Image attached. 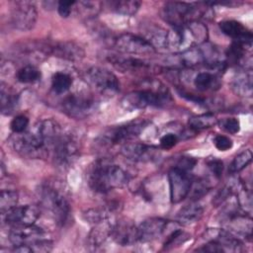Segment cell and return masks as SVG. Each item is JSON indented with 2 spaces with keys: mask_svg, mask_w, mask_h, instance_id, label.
I'll use <instances>...</instances> for the list:
<instances>
[{
  "mask_svg": "<svg viewBox=\"0 0 253 253\" xmlns=\"http://www.w3.org/2000/svg\"><path fill=\"white\" fill-rule=\"evenodd\" d=\"M228 133H237L240 129V123L235 118H227L221 122V126Z\"/></svg>",
  "mask_w": 253,
  "mask_h": 253,
  "instance_id": "40",
  "label": "cell"
},
{
  "mask_svg": "<svg viewBox=\"0 0 253 253\" xmlns=\"http://www.w3.org/2000/svg\"><path fill=\"white\" fill-rule=\"evenodd\" d=\"M87 82L98 92L113 96L120 91V82L117 76L110 70L93 66L86 71Z\"/></svg>",
  "mask_w": 253,
  "mask_h": 253,
  "instance_id": "7",
  "label": "cell"
},
{
  "mask_svg": "<svg viewBox=\"0 0 253 253\" xmlns=\"http://www.w3.org/2000/svg\"><path fill=\"white\" fill-rule=\"evenodd\" d=\"M147 124L148 123L144 120H136L123 126L111 127L101 135V141L103 144L109 145L128 142V140L137 136Z\"/></svg>",
  "mask_w": 253,
  "mask_h": 253,
  "instance_id": "6",
  "label": "cell"
},
{
  "mask_svg": "<svg viewBox=\"0 0 253 253\" xmlns=\"http://www.w3.org/2000/svg\"><path fill=\"white\" fill-rule=\"evenodd\" d=\"M109 61L118 69L123 71H137V70H146L149 68V65L133 57H124L112 55L109 57Z\"/></svg>",
  "mask_w": 253,
  "mask_h": 253,
  "instance_id": "24",
  "label": "cell"
},
{
  "mask_svg": "<svg viewBox=\"0 0 253 253\" xmlns=\"http://www.w3.org/2000/svg\"><path fill=\"white\" fill-rule=\"evenodd\" d=\"M228 227L233 232L250 238L252 236V219L246 213L230 211L226 213Z\"/></svg>",
  "mask_w": 253,
  "mask_h": 253,
  "instance_id": "22",
  "label": "cell"
},
{
  "mask_svg": "<svg viewBox=\"0 0 253 253\" xmlns=\"http://www.w3.org/2000/svg\"><path fill=\"white\" fill-rule=\"evenodd\" d=\"M232 91L242 97H251L252 95V74L250 70L238 72L231 81Z\"/></svg>",
  "mask_w": 253,
  "mask_h": 253,
  "instance_id": "23",
  "label": "cell"
},
{
  "mask_svg": "<svg viewBox=\"0 0 253 253\" xmlns=\"http://www.w3.org/2000/svg\"><path fill=\"white\" fill-rule=\"evenodd\" d=\"M168 225V221L159 218V217H151L142 221L138 228V236L139 241H151L159 238L166 230Z\"/></svg>",
  "mask_w": 253,
  "mask_h": 253,
  "instance_id": "18",
  "label": "cell"
},
{
  "mask_svg": "<svg viewBox=\"0 0 253 253\" xmlns=\"http://www.w3.org/2000/svg\"><path fill=\"white\" fill-rule=\"evenodd\" d=\"M72 85V78L69 74L64 72H56L52 76L51 87L57 94L65 93Z\"/></svg>",
  "mask_w": 253,
  "mask_h": 253,
  "instance_id": "31",
  "label": "cell"
},
{
  "mask_svg": "<svg viewBox=\"0 0 253 253\" xmlns=\"http://www.w3.org/2000/svg\"><path fill=\"white\" fill-rule=\"evenodd\" d=\"M102 5L107 6V8H109L111 11L118 14L132 16L138 11L140 2L135 0H112L104 2Z\"/></svg>",
  "mask_w": 253,
  "mask_h": 253,
  "instance_id": "26",
  "label": "cell"
},
{
  "mask_svg": "<svg viewBox=\"0 0 253 253\" xmlns=\"http://www.w3.org/2000/svg\"><path fill=\"white\" fill-rule=\"evenodd\" d=\"M168 180L170 200L173 204L180 203L189 196L193 182L189 172H185L177 167H174L168 173Z\"/></svg>",
  "mask_w": 253,
  "mask_h": 253,
  "instance_id": "10",
  "label": "cell"
},
{
  "mask_svg": "<svg viewBox=\"0 0 253 253\" xmlns=\"http://www.w3.org/2000/svg\"><path fill=\"white\" fill-rule=\"evenodd\" d=\"M140 90L127 94L123 103L126 108L145 109L147 107H163L171 102L168 89L159 81H150Z\"/></svg>",
  "mask_w": 253,
  "mask_h": 253,
  "instance_id": "2",
  "label": "cell"
},
{
  "mask_svg": "<svg viewBox=\"0 0 253 253\" xmlns=\"http://www.w3.org/2000/svg\"><path fill=\"white\" fill-rule=\"evenodd\" d=\"M115 47L124 53L137 55H152L156 52L155 47L144 38L126 33L116 38Z\"/></svg>",
  "mask_w": 253,
  "mask_h": 253,
  "instance_id": "8",
  "label": "cell"
},
{
  "mask_svg": "<svg viewBox=\"0 0 253 253\" xmlns=\"http://www.w3.org/2000/svg\"><path fill=\"white\" fill-rule=\"evenodd\" d=\"M49 54L70 61H78L84 57L85 52L73 42H57L49 44Z\"/></svg>",
  "mask_w": 253,
  "mask_h": 253,
  "instance_id": "21",
  "label": "cell"
},
{
  "mask_svg": "<svg viewBox=\"0 0 253 253\" xmlns=\"http://www.w3.org/2000/svg\"><path fill=\"white\" fill-rule=\"evenodd\" d=\"M252 161V151L250 149H245L238 153L229 165L230 173H237L244 169Z\"/></svg>",
  "mask_w": 253,
  "mask_h": 253,
  "instance_id": "33",
  "label": "cell"
},
{
  "mask_svg": "<svg viewBox=\"0 0 253 253\" xmlns=\"http://www.w3.org/2000/svg\"><path fill=\"white\" fill-rule=\"evenodd\" d=\"M178 141V137L175 133H166L160 138V146L163 149H171L173 146L176 145Z\"/></svg>",
  "mask_w": 253,
  "mask_h": 253,
  "instance_id": "44",
  "label": "cell"
},
{
  "mask_svg": "<svg viewBox=\"0 0 253 253\" xmlns=\"http://www.w3.org/2000/svg\"><path fill=\"white\" fill-rule=\"evenodd\" d=\"M219 28L224 35L232 38L234 42H241L247 46H251L253 38L252 34L240 22L234 20L222 21L219 23Z\"/></svg>",
  "mask_w": 253,
  "mask_h": 253,
  "instance_id": "20",
  "label": "cell"
},
{
  "mask_svg": "<svg viewBox=\"0 0 253 253\" xmlns=\"http://www.w3.org/2000/svg\"><path fill=\"white\" fill-rule=\"evenodd\" d=\"M17 79L21 83H35L41 79V71L33 66L26 65L17 71Z\"/></svg>",
  "mask_w": 253,
  "mask_h": 253,
  "instance_id": "32",
  "label": "cell"
},
{
  "mask_svg": "<svg viewBox=\"0 0 253 253\" xmlns=\"http://www.w3.org/2000/svg\"><path fill=\"white\" fill-rule=\"evenodd\" d=\"M12 145L17 153L31 159L44 158L48 154V147L36 132L17 133Z\"/></svg>",
  "mask_w": 253,
  "mask_h": 253,
  "instance_id": "5",
  "label": "cell"
},
{
  "mask_svg": "<svg viewBox=\"0 0 253 253\" xmlns=\"http://www.w3.org/2000/svg\"><path fill=\"white\" fill-rule=\"evenodd\" d=\"M209 169L211 170V172L213 174L214 177L216 178H220L222 175V171H223V162L217 158H211L210 160H208L207 162Z\"/></svg>",
  "mask_w": 253,
  "mask_h": 253,
  "instance_id": "42",
  "label": "cell"
},
{
  "mask_svg": "<svg viewBox=\"0 0 253 253\" xmlns=\"http://www.w3.org/2000/svg\"><path fill=\"white\" fill-rule=\"evenodd\" d=\"M121 151L127 159L139 162L153 161L157 157V149L154 146L140 142H126Z\"/></svg>",
  "mask_w": 253,
  "mask_h": 253,
  "instance_id": "17",
  "label": "cell"
},
{
  "mask_svg": "<svg viewBox=\"0 0 253 253\" xmlns=\"http://www.w3.org/2000/svg\"><path fill=\"white\" fill-rule=\"evenodd\" d=\"M76 4V1L74 0H62V1H59L57 3V11H58V14L62 17V18H67L68 16H70L71 14V9L72 7Z\"/></svg>",
  "mask_w": 253,
  "mask_h": 253,
  "instance_id": "43",
  "label": "cell"
},
{
  "mask_svg": "<svg viewBox=\"0 0 253 253\" xmlns=\"http://www.w3.org/2000/svg\"><path fill=\"white\" fill-rule=\"evenodd\" d=\"M204 213V209L199 204H190L183 207L177 213V221L183 225H190L202 217Z\"/></svg>",
  "mask_w": 253,
  "mask_h": 253,
  "instance_id": "25",
  "label": "cell"
},
{
  "mask_svg": "<svg viewBox=\"0 0 253 253\" xmlns=\"http://www.w3.org/2000/svg\"><path fill=\"white\" fill-rule=\"evenodd\" d=\"M188 238H189V234L185 233L181 229H175L167 237V239L164 243V248L169 249V248H173L175 246H179L181 243L185 242Z\"/></svg>",
  "mask_w": 253,
  "mask_h": 253,
  "instance_id": "36",
  "label": "cell"
},
{
  "mask_svg": "<svg viewBox=\"0 0 253 253\" xmlns=\"http://www.w3.org/2000/svg\"><path fill=\"white\" fill-rule=\"evenodd\" d=\"M127 180L126 172L107 159L96 161L88 174L90 188L101 194L124 187L126 185Z\"/></svg>",
  "mask_w": 253,
  "mask_h": 253,
  "instance_id": "1",
  "label": "cell"
},
{
  "mask_svg": "<svg viewBox=\"0 0 253 253\" xmlns=\"http://www.w3.org/2000/svg\"><path fill=\"white\" fill-rule=\"evenodd\" d=\"M19 195L13 190H2L0 193V211L1 213L17 206Z\"/></svg>",
  "mask_w": 253,
  "mask_h": 253,
  "instance_id": "34",
  "label": "cell"
},
{
  "mask_svg": "<svg viewBox=\"0 0 253 253\" xmlns=\"http://www.w3.org/2000/svg\"><path fill=\"white\" fill-rule=\"evenodd\" d=\"M78 5V11H80L85 17L96 15L99 10L100 3L97 2H76Z\"/></svg>",
  "mask_w": 253,
  "mask_h": 253,
  "instance_id": "39",
  "label": "cell"
},
{
  "mask_svg": "<svg viewBox=\"0 0 253 253\" xmlns=\"http://www.w3.org/2000/svg\"><path fill=\"white\" fill-rule=\"evenodd\" d=\"M37 17V9L33 3L27 1L16 2L11 13V23L17 30L26 32L34 28Z\"/></svg>",
  "mask_w": 253,
  "mask_h": 253,
  "instance_id": "11",
  "label": "cell"
},
{
  "mask_svg": "<svg viewBox=\"0 0 253 253\" xmlns=\"http://www.w3.org/2000/svg\"><path fill=\"white\" fill-rule=\"evenodd\" d=\"M29 126V119L25 115L16 116L10 124V127L15 133H23Z\"/></svg>",
  "mask_w": 253,
  "mask_h": 253,
  "instance_id": "38",
  "label": "cell"
},
{
  "mask_svg": "<svg viewBox=\"0 0 253 253\" xmlns=\"http://www.w3.org/2000/svg\"><path fill=\"white\" fill-rule=\"evenodd\" d=\"M40 200L42 205L51 212L59 225H63L67 221L70 207L62 193L51 186H42L40 190Z\"/></svg>",
  "mask_w": 253,
  "mask_h": 253,
  "instance_id": "4",
  "label": "cell"
},
{
  "mask_svg": "<svg viewBox=\"0 0 253 253\" xmlns=\"http://www.w3.org/2000/svg\"><path fill=\"white\" fill-rule=\"evenodd\" d=\"M196 159H194L193 157H189V156H184V157H181L180 160L178 161V164H177V168L185 171V172H189L191 171L195 164H196Z\"/></svg>",
  "mask_w": 253,
  "mask_h": 253,
  "instance_id": "45",
  "label": "cell"
},
{
  "mask_svg": "<svg viewBox=\"0 0 253 253\" xmlns=\"http://www.w3.org/2000/svg\"><path fill=\"white\" fill-rule=\"evenodd\" d=\"M40 209L35 205L16 206L1 213L3 222L10 225L34 224L40 216Z\"/></svg>",
  "mask_w": 253,
  "mask_h": 253,
  "instance_id": "12",
  "label": "cell"
},
{
  "mask_svg": "<svg viewBox=\"0 0 253 253\" xmlns=\"http://www.w3.org/2000/svg\"><path fill=\"white\" fill-rule=\"evenodd\" d=\"M195 87L200 91H208L213 90L214 88H218L219 83L218 79L211 72L203 71L199 72L194 79Z\"/></svg>",
  "mask_w": 253,
  "mask_h": 253,
  "instance_id": "30",
  "label": "cell"
},
{
  "mask_svg": "<svg viewBox=\"0 0 253 253\" xmlns=\"http://www.w3.org/2000/svg\"><path fill=\"white\" fill-rule=\"evenodd\" d=\"M94 100L84 94H71L62 101L63 111L70 117L82 119L94 109Z\"/></svg>",
  "mask_w": 253,
  "mask_h": 253,
  "instance_id": "13",
  "label": "cell"
},
{
  "mask_svg": "<svg viewBox=\"0 0 253 253\" xmlns=\"http://www.w3.org/2000/svg\"><path fill=\"white\" fill-rule=\"evenodd\" d=\"M181 66L183 67H194L200 64H205V57L201 50L198 47L189 48L183 52H179V60Z\"/></svg>",
  "mask_w": 253,
  "mask_h": 253,
  "instance_id": "28",
  "label": "cell"
},
{
  "mask_svg": "<svg viewBox=\"0 0 253 253\" xmlns=\"http://www.w3.org/2000/svg\"><path fill=\"white\" fill-rule=\"evenodd\" d=\"M111 235L115 242L121 246H130L139 241L138 228L126 219L115 222Z\"/></svg>",
  "mask_w": 253,
  "mask_h": 253,
  "instance_id": "15",
  "label": "cell"
},
{
  "mask_svg": "<svg viewBox=\"0 0 253 253\" xmlns=\"http://www.w3.org/2000/svg\"><path fill=\"white\" fill-rule=\"evenodd\" d=\"M208 241H212L218 244L224 252H241L243 251L242 242L235 237L229 230L210 228L206 232Z\"/></svg>",
  "mask_w": 253,
  "mask_h": 253,
  "instance_id": "16",
  "label": "cell"
},
{
  "mask_svg": "<svg viewBox=\"0 0 253 253\" xmlns=\"http://www.w3.org/2000/svg\"><path fill=\"white\" fill-rule=\"evenodd\" d=\"M42 228L35 224L13 225L9 232V240L13 245L31 244L39 239L43 238Z\"/></svg>",
  "mask_w": 253,
  "mask_h": 253,
  "instance_id": "14",
  "label": "cell"
},
{
  "mask_svg": "<svg viewBox=\"0 0 253 253\" xmlns=\"http://www.w3.org/2000/svg\"><path fill=\"white\" fill-rule=\"evenodd\" d=\"M208 191H209V186L207 183H205V181H196V182L193 181L189 195L194 201H196L202 198L204 195H206Z\"/></svg>",
  "mask_w": 253,
  "mask_h": 253,
  "instance_id": "37",
  "label": "cell"
},
{
  "mask_svg": "<svg viewBox=\"0 0 253 253\" xmlns=\"http://www.w3.org/2000/svg\"><path fill=\"white\" fill-rule=\"evenodd\" d=\"M55 164L62 168L70 167L79 155V147L76 140L68 135L62 134L52 146Z\"/></svg>",
  "mask_w": 253,
  "mask_h": 253,
  "instance_id": "9",
  "label": "cell"
},
{
  "mask_svg": "<svg viewBox=\"0 0 253 253\" xmlns=\"http://www.w3.org/2000/svg\"><path fill=\"white\" fill-rule=\"evenodd\" d=\"M18 102L17 94L2 82L0 88V106L2 114H12L17 109Z\"/></svg>",
  "mask_w": 253,
  "mask_h": 253,
  "instance_id": "27",
  "label": "cell"
},
{
  "mask_svg": "<svg viewBox=\"0 0 253 253\" xmlns=\"http://www.w3.org/2000/svg\"><path fill=\"white\" fill-rule=\"evenodd\" d=\"M111 213L105 209H91L84 213V218L89 223L96 225L110 219Z\"/></svg>",
  "mask_w": 253,
  "mask_h": 253,
  "instance_id": "35",
  "label": "cell"
},
{
  "mask_svg": "<svg viewBox=\"0 0 253 253\" xmlns=\"http://www.w3.org/2000/svg\"><path fill=\"white\" fill-rule=\"evenodd\" d=\"M207 10H209L207 9V3L190 4L172 1L163 6L161 15L163 20L173 28H181L191 22L198 21Z\"/></svg>",
  "mask_w": 253,
  "mask_h": 253,
  "instance_id": "3",
  "label": "cell"
},
{
  "mask_svg": "<svg viewBox=\"0 0 253 253\" xmlns=\"http://www.w3.org/2000/svg\"><path fill=\"white\" fill-rule=\"evenodd\" d=\"M216 124H217V119L211 113H207V114H202V115L191 117L188 122L189 127L196 132L199 130H202V129L210 128Z\"/></svg>",
  "mask_w": 253,
  "mask_h": 253,
  "instance_id": "29",
  "label": "cell"
},
{
  "mask_svg": "<svg viewBox=\"0 0 253 253\" xmlns=\"http://www.w3.org/2000/svg\"><path fill=\"white\" fill-rule=\"evenodd\" d=\"M34 132L42 138L48 148L52 147L57 139L62 135L59 124L52 119H45L38 122L35 126Z\"/></svg>",
  "mask_w": 253,
  "mask_h": 253,
  "instance_id": "19",
  "label": "cell"
},
{
  "mask_svg": "<svg viewBox=\"0 0 253 253\" xmlns=\"http://www.w3.org/2000/svg\"><path fill=\"white\" fill-rule=\"evenodd\" d=\"M213 143H214V146L220 151H226L230 149L233 145V142L229 137L221 134H217L214 136Z\"/></svg>",
  "mask_w": 253,
  "mask_h": 253,
  "instance_id": "41",
  "label": "cell"
}]
</instances>
